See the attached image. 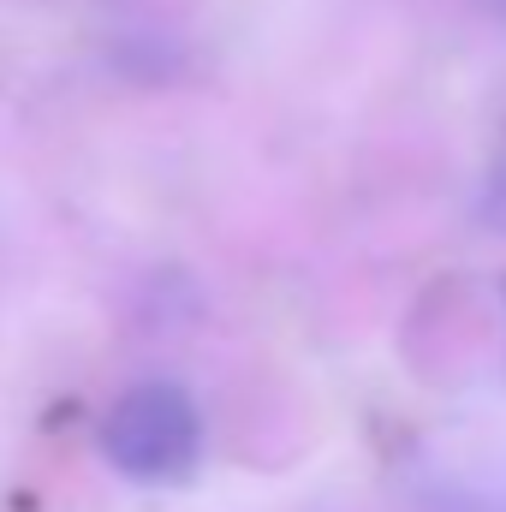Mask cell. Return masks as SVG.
I'll use <instances>...</instances> for the list:
<instances>
[{"label":"cell","instance_id":"obj_1","mask_svg":"<svg viewBox=\"0 0 506 512\" xmlns=\"http://www.w3.org/2000/svg\"><path fill=\"white\" fill-rule=\"evenodd\" d=\"M185 447H191V423L173 393H131L108 423V453L137 477L173 471L185 459Z\"/></svg>","mask_w":506,"mask_h":512}]
</instances>
